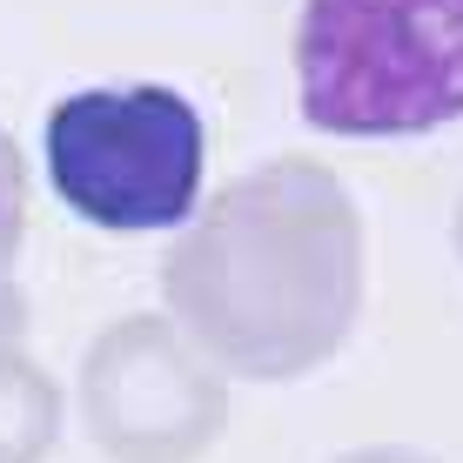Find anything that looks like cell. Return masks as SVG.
I'll return each instance as SVG.
<instances>
[{
  "label": "cell",
  "mask_w": 463,
  "mask_h": 463,
  "mask_svg": "<svg viewBox=\"0 0 463 463\" xmlns=\"http://www.w3.org/2000/svg\"><path fill=\"white\" fill-rule=\"evenodd\" d=\"M41 162L81 222L115 235H162L202 209L209 128L182 88L162 81L81 88L47 108Z\"/></svg>",
  "instance_id": "3"
},
{
  "label": "cell",
  "mask_w": 463,
  "mask_h": 463,
  "mask_svg": "<svg viewBox=\"0 0 463 463\" xmlns=\"http://www.w3.org/2000/svg\"><path fill=\"white\" fill-rule=\"evenodd\" d=\"M61 443V390L27 356V296L21 282H0V457L47 463Z\"/></svg>",
  "instance_id": "5"
},
{
  "label": "cell",
  "mask_w": 463,
  "mask_h": 463,
  "mask_svg": "<svg viewBox=\"0 0 463 463\" xmlns=\"http://www.w3.org/2000/svg\"><path fill=\"white\" fill-rule=\"evenodd\" d=\"M336 463H437V457L410 450V443H363V450H343Z\"/></svg>",
  "instance_id": "7"
},
{
  "label": "cell",
  "mask_w": 463,
  "mask_h": 463,
  "mask_svg": "<svg viewBox=\"0 0 463 463\" xmlns=\"http://www.w3.org/2000/svg\"><path fill=\"white\" fill-rule=\"evenodd\" d=\"M296 108L343 141L463 121V0H302Z\"/></svg>",
  "instance_id": "2"
},
{
  "label": "cell",
  "mask_w": 463,
  "mask_h": 463,
  "mask_svg": "<svg viewBox=\"0 0 463 463\" xmlns=\"http://www.w3.org/2000/svg\"><path fill=\"white\" fill-rule=\"evenodd\" d=\"M74 410L108 463H202L229 430V376L168 309H148L88 343Z\"/></svg>",
  "instance_id": "4"
},
{
  "label": "cell",
  "mask_w": 463,
  "mask_h": 463,
  "mask_svg": "<svg viewBox=\"0 0 463 463\" xmlns=\"http://www.w3.org/2000/svg\"><path fill=\"white\" fill-rule=\"evenodd\" d=\"M21 242H27V155L0 128V282H14Z\"/></svg>",
  "instance_id": "6"
},
{
  "label": "cell",
  "mask_w": 463,
  "mask_h": 463,
  "mask_svg": "<svg viewBox=\"0 0 463 463\" xmlns=\"http://www.w3.org/2000/svg\"><path fill=\"white\" fill-rule=\"evenodd\" d=\"M370 242L343 175L316 155L202 195L162 255V302L229 383H302L363 323Z\"/></svg>",
  "instance_id": "1"
},
{
  "label": "cell",
  "mask_w": 463,
  "mask_h": 463,
  "mask_svg": "<svg viewBox=\"0 0 463 463\" xmlns=\"http://www.w3.org/2000/svg\"><path fill=\"white\" fill-rule=\"evenodd\" d=\"M0 463H7V457H0Z\"/></svg>",
  "instance_id": "9"
},
{
  "label": "cell",
  "mask_w": 463,
  "mask_h": 463,
  "mask_svg": "<svg viewBox=\"0 0 463 463\" xmlns=\"http://www.w3.org/2000/svg\"><path fill=\"white\" fill-rule=\"evenodd\" d=\"M450 242H457V262H463V195H457V215H450Z\"/></svg>",
  "instance_id": "8"
}]
</instances>
